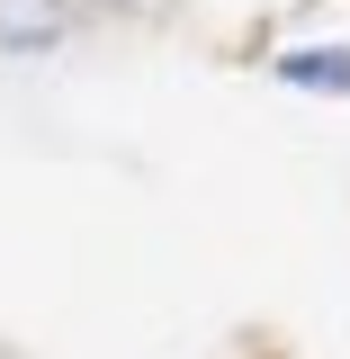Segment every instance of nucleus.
Here are the masks:
<instances>
[{
    "instance_id": "f257e3e1",
    "label": "nucleus",
    "mask_w": 350,
    "mask_h": 359,
    "mask_svg": "<svg viewBox=\"0 0 350 359\" xmlns=\"http://www.w3.org/2000/svg\"><path fill=\"white\" fill-rule=\"evenodd\" d=\"M72 27V0H0V45L9 54H45Z\"/></svg>"
}]
</instances>
